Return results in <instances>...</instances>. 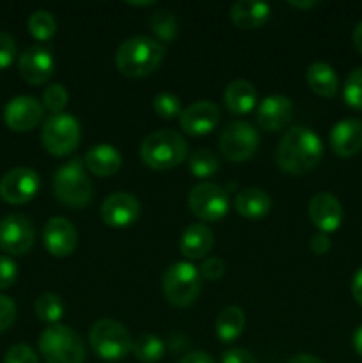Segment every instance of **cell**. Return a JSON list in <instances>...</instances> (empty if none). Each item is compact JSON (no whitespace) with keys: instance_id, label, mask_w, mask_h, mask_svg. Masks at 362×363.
<instances>
[{"instance_id":"603a6c76","label":"cell","mask_w":362,"mask_h":363,"mask_svg":"<svg viewBox=\"0 0 362 363\" xmlns=\"http://www.w3.org/2000/svg\"><path fill=\"white\" fill-rule=\"evenodd\" d=\"M270 6L258 0H238L231 6V20L238 28L251 30L258 28L268 20Z\"/></svg>"},{"instance_id":"52a82bcc","label":"cell","mask_w":362,"mask_h":363,"mask_svg":"<svg viewBox=\"0 0 362 363\" xmlns=\"http://www.w3.org/2000/svg\"><path fill=\"white\" fill-rule=\"evenodd\" d=\"M162 289L169 303L176 307H188L199 296L201 273L192 262H176L163 273Z\"/></svg>"},{"instance_id":"f546056e","label":"cell","mask_w":362,"mask_h":363,"mask_svg":"<svg viewBox=\"0 0 362 363\" xmlns=\"http://www.w3.org/2000/svg\"><path fill=\"white\" fill-rule=\"evenodd\" d=\"M57 30V21L50 11L39 9L28 16V32L38 41H48Z\"/></svg>"},{"instance_id":"60d3db41","label":"cell","mask_w":362,"mask_h":363,"mask_svg":"<svg viewBox=\"0 0 362 363\" xmlns=\"http://www.w3.org/2000/svg\"><path fill=\"white\" fill-rule=\"evenodd\" d=\"M222 363H258V360L243 347H231L222 353Z\"/></svg>"},{"instance_id":"7c38bea8","label":"cell","mask_w":362,"mask_h":363,"mask_svg":"<svg viewBox=\"0 0 362 363\" xmlns=\"http://www.w3.org/2000/svg\"><path fill=\"white\" fill-rule=\"evenodd\" d=\"M35 241V230L23 215H7L0 220V248L9 255L27 254Z\"/></svg>"},{"instance_id":"f6af8a7d","label":"cell","mask_w":362,"mask_h":363,"mask_svg":"<svg viewBox=\"0 0 362 363\" xmlns=\"http://www.w3.org/2000/svg\"><path fill=\"white\" fill-rule=\"evenodd\" d=\"M287 363H323V362L319 360V358L312 357V354L302 353V354H297V357L290 358V362Z\"/></svg>"},{"instance_id":"74e56055","label":"cell","mask_w":362,"mask_h":363,"mask_svg":"<svg viewBox=\"0 0 362 363\" xmlns=\"http://www.w3.org/2000/svg\"><path fill=\"white\" fill-rule=\"evenodd\" d=\"M18 279V266L11 257L0 255V289H7Z\"/></svg>"},{"instance_id":"ba28073f","label":"cell","mask_w":362,"mask_h":363,"mask_svg":"<svg viewBox=\"0 0 362 363\" xmlns=\"http://www.w3.org/2000/svg\"><path fill=\"white\" fill-rule=\"evenodd\" d=\"M80 135V123L71 113H52L43 124L41 142L50 155L66 156L78 147Z\"/></svg>"},{"instance_id":"8992f818","label":"cell","mask_w":362,"mask_h":363,"mask_svg":"<svg viewBox=\"0 0 362 363\" xmlns=\"http://www.w3.org/2000/svg\"><path fill=\"white\" fill-rule=\"evenodd\" d=\"M89 342L92 351L102 360L117 362L126 357L133 346L130 332L114 319H99L89 332Z\"/></svg>"},{"instance_id":"d590c367","label":"cell","mask_w":362,"mask_h":363,"mask_svg":"<svg viewBox=\"0 0 362 363\" xmlns=\"http://www.w3.org/2000/svg\"><path fill=\"white\" fill-rule=\"evenodd\" d=\"M4 363H39L38 354L27 344H16L6 353Z\"/></svg>"},{"instance_id":"9c48e42d","label":"cell","mask_w":362,"mask_h":363,"mask_svg":"<svg viewBox=\"0 0 362 363\" xmlns=\"http://www.w3.org/2000/svg\"><path fill=\"white\" fill-rule=\"evenodd\" d=\"M259 145V135L251 123L236 121L224 128L220 133L219 147L224 158L229 162H243L256 152Z\"/></svg>"},{"instance_id":"9a60e30c","label":"cell","mask_w":362,"mask_h":363,"mask_svg":"<svg viewBox=\"0 0 362 363\" xmlns=\"http://www.w3.org/2000/svg\"><path fill=\"white\" fill-rule=\"evenodd\" d=\"M43 119V105L34 96H16L4 108V121L13 131L34 130Z\"/></svg>"},{"instance_id":"ee69618b","label":"cell","mask_w":362,"mask_h":363,"mask_svg":"<svg viewBox=\"0 0 362 363\" xmlns=\"http://www.w3.org/2000/svg\"><path fill=\"white\" fill-rule=\"evenodd\" d=\"M351 294H353L355 301L362 307V268L355 273L353 282H351Z\"/></svg>"},{"instance_id":"bcb514c9","label":"cell","mask_w":362,"mask_h":363,"mask_svg":"<svg viewBox=\"0 0 362 363\" xmlns=\"http://www.w3.org/2000/svg\"><path fill=\"white\" fill-rule=\"evenodd\" d=\"M353 45L357 48V52L362 55V21H358L353 30Z\"/></svg>"},{"instance_id":"c3c4849f","label":"cell","mask_w":362,"mask_h":363,"mask_svg":"<svg viewBox=\"0 0 362 363\" xmlns=\"http://www.w3.org/2000/svg\"><path fill=\"white\" fill-rule=\"evenodd\" d=\"M316 0H305V2H298V0H291L290 2V6H293V7H300V9H307V7H312V6H316Z\"/></svg>"},{"instance_id":"ffe728a7","label":"cell","mask_w":362,"mask_h":363,"mask_svg":"<svg viewBox=\"0 0 362 363\" xmlns=\"http://www.w3.org/2000/svg\"><path fill=\"white\" fill-rule=\"evenodd\" d=\"M293 117V103L287 96L272 94L261 101L258 108V123L263 130L279 131L287 126Z\"/></svg>"},{"instance_id":"8d00e7d4","label":"cell","mask_w":362,"mask_h":363,"mask_svg":"<svg viewBox=\"0 0 362 363\" xmlns=\"http://www.w3.org/2000/svg\"><path fill=\"white\" fill-rule=\"evenodd\" d=\"M16 57V41L6 32H0V71L9 67Z\"/></svg>"},{"instance_id":"cb8c5ba5","label":"cell","mask_w":362,"mask_h":363,"mask_svg":"<svg viewBox=\"0 0 362 363\" xmlns=\"http://www.w3.org/2000/svg\"><path fill=\"white\" fill-rule=\"evenodd\" d=\"M258 91L248 80H233L224 91L227 110L236 116H245L256 106Z\"/></svg>"},{"instance_id":"b9f144b4","label":"cell","mask_w":362,"mask_h":363,"mask_svg":"<svg viewBox=\"0 0 362 363\" xmlns=\"http://www.w3.org/2000/svg\"><path fill=\"white\" fill-rule=\"evenodd\" d=\"M309 247H311V250L314 252L316 255L327 254V252H329V248H330L329 236H327L325 233L314 234V236L311 238V241H309Z\"/></svg>"},{"instance_id":"8fae6325","label":"cell","mask_w":362,"mask_h":363,"mask_svg":"<svg viewBox=\"0 0 362 363\" xmlns=\"http://www.w3.org/2000/svg\"><path fill=\"white\" fill-rule=\"evenodd\" d=\"M38 172L31 167H14L0 179V197L7 204H25L32 201L39 190Z\"/></svg>"},{"instance_id":"d6986e66","label":"cell","mask_w":362,"mask_h":363,"mask_svg":"<svg viewBox=\"0 0 362 363\" xmlns=\"http://www.w3.org/2000/svg\"><path fill=\"white\" fill-rule=\"evenodd\" d=\"M330 145L339 158H351L362 151V121L343 119L330 131Z\"/></svg>"},{"instance_id":"5bb4252c","label":"cell","mask_w":362,"mask_h":363,"mask_svg":"<svg viewBox=\"0 0 362 363\" xmlns=\"http://www.w3.org/2000/svg\"><path fill=\"white\" fill-rule=\"evenodd\" d=\"M53 57L48 48L41 45H32L18 59V71L21 78L31 85H41L50 80L53 73Z\"/></svg>"},{"instance_id":"4316f807","label":"cell","mask_w":362,"mask_h":363,"mask_svg":"<svg viewBox=\"0 0 362 363\" xmlns=\"http://www.w3.org/2000/svg\"><path fill=\"white\" fill-rule=\"evenodd\" d=\"M216 335L222 342H233L241 335L245 328V314L240 307H229L224 308L216 318Z\"/></svg>"},{"instance_id":"7a4b0ae2","label":"cell","mask_w":362,"mask_h":363,"mask_svg":"<svg viewBox=\"0 0 362 363\" xmlns=\"http://www.w3.org/2000/svg\"><path fill=\"white\" fill-rule=\"evenodd\" d=\"M163 57L165 48L162 43L148 35H135L119 45L116 52V66L124 77L141 78L158 69Z\"/></svg>"},{"instance_id":"7dc6e473","label":"cell","mask_w":362,"mask_h":363,"mask_svg":"<svg viewBox=\"0 0 362 363\" xmlns=\"http://www.w3.org/2000/svg\"><path fill=\"white\" fill-rule=\"evenodd\" d=\"M353 347L358 354L362 357V325L355 330L353 333Z\"/></svg>"},{"instance_id":"30bf717a","label":"cell","mask_w":362,"mask_h":363,"mask_svg":"<svg viewBox=\"0 0 362 363\" xmlns=\"http://www.w3.org/2000/svg\"><path fill=\"white\" fill-rule=\"evenodd\" d=\"M188 206L192 213L206 222L224 218L229 211V197L222 186L215 183L195 184L188 194Z\"/></svg>"},{"instance_id":"484cf974","label":"cell","mask_w":362,"mask_h":363,"mask_svg":"<svg viewBox=\"0 0 362 363\" xmlns=\"http://www.w3.org/2000/svg\"><path fill=\"white\" fill-rule=\"evenodd\" d=\"M305 80H307L311 91L322 98H334L339 91V78H337L334 67L327 62H319V60L312 62L307 67Z\"/></svg>"},{"instance_id":"2e32d148","label":"cell","mask_w":362,"mask_h":363,"mask_svg":"<svg viewBox=\"0 0 362 363\" xmlns=\"http://www.w3.org/2000/svg\"><path fill=\"white\" fill-rule=\"evenodd\" d=\"M43 243L46 250L55 257L73 254L78 245V233L73 223L62 216H53L43 227Z\"/></svg>"},{"instance_id":"7402d4cb","label":"cell","mask_w":362,"mask_h":363,"mask_svg":"<svg viewBox=\"0 0 362 363\" xmlns=\"http://www.w3.org/2000/svg\"><path fill=\"white\" fill-rule=\"evenodd\" d=\"M213 247V233L204 223H192L183 230L180 250L187 259H201L209 254Z\"/></svg>"},{"instance_id":"3957f363","label":"cell","mask_w":362,"mask_h":363,"mask_svg":"<svg viewBox=\"0 0 362 363\" xmlns=\"http://www.w3.org/2000/svg\"><path fill=\"white\" fill-rule=\"evenodd\" d=\"M187 152V140L172 130L153 131L141 144L142 162L153 170L174 169L183 162Z\"/></svg>"},{"instance_id":"f35d334b","label":"cell","mask_w":362,"mask_h":363,"mask_svg":"<svg viewBox=\"0 0 362 363\" xmlns=\"http://www.w3.org/2000/svg\"><path fill=\"white\" fill-rule=\"evenodd\" d=\"M14 319H16V305L9 296L0 294V333L13 326Z\"/></svg>"},{"instance_id":"e575fe53","label":"cell","mask_w":362,"mask_h":363,"mask_svg":"<svg viewBox=\"0 0 362 363\" xmlns=\"http://www.w3.org/2000/svg\"><path fill=\"white\" fill-rule=\"evenodd\" d=\"M67 99L70 94L64 89V85L60 84H52L45 89L43 92V105L50 110L52 113H60L64 110V106L67 105Z\"/></svg>"},{"instance_id":"d4e9b609","label":"cell","mask_w":362,"mask_h":363,"mask_svg":"<svg viewBox=\"0 0 362 363\" xmlns=\"http://www.w3.org/2000/svg\"><path fill=\"white\" fill-rule=\"evenodd\" d=\"M234 208L245 218H263L265 215H268L272 201L265 190L248 186L238 191V195L234 197Z\"/></svg>"},{"instance_id":"ac0fdd59","label":"cell","mask_w":362,"mask_h":363,"mask_svg":"<svg viewBox=\"0 0 362 363\" xmlns=\"http://www.w3.org/2000/svg\"><path fill=\"white\" fill-rule=\"evenodd\" d=\"M309 218L322 233H334L343 222V206L332 194L319 191L309 202Z\"/></svg>"},{"instance_id":"4fadbf2b","label":"cell","mask_w":362,"mask_h":363,"mask_svg":"<svg viewBox=\"0 0 362 363\" xmlns=\"http://www.w3.org/2000/svg\"><path fill=\"white\" fill-rule=\"evenodd\" d=\"M141 216V202L135 195L126 191H116L109 195L102 204L103 222L114 229H124L137 222Z\"/></svg>"},{"instance_id":"83f0119b","label":"cell","mask_w":362,"mask_h":363,"mask_svg":"<svg viewBox=\"0 0 362 363\" xmlns=\"http://www.w3.org/2000/svg\"><path fill=\"white\" fill-rule=\"evenodd\" d=\"M131 353L142 363H155L165 353V344L160 337L153 335V333H142L141 337L133 340Z\"/></svg>"},{"instance_id":"6da1fadb","label":"cell","mask_w":362,"mask_h":363,"mask_svg":"<svg viewBox=\"0 0 362 363\" xmlns=\"http://www.w3.org/2000/svg\"><path fill=\"white\" fill-rule=\"evenodd\" d=\"M323 156V144L318 135L304 126L290 128L280 138L275 162L287 174H307Z\"/></svg>"},{"instance_id":"4dcf8cb0","label":"cell","mask_w":362,"mask_h":363,"mask_svg":"<svg viewBox=\"0 0 362 363\" xmlns=\"http://www.w3.org/2000/svg\"><path fill=\"white\" fill-rule=\"evenodd\" d=\"M188 167H190V172L195 177H209L216 174L220 163L219 158L209 149H197V151L192 152L190 160H188Z\"/></svg>"},{"instance_id":"5b68a950","label":"cell","mask_w":362,"mask_h":363,"mask_svg":"<svg viewBox=\"0 0 362 363\" xmlns=\"http://www.w3.org/2000/svg\"><path fill=\"white\" fill-rule=\"evenodd\" d=\"M92 183L84 170L82 160L73 158L53 176V194L62 204L84 208L92 199Z\"/></svg>"},{"instance_id":"1f68e13d","label":"cell","mask_w":362,"mask_h":363,"mask_svg":"<svg viewBox=\"0 0 362 363\" xmlns=\"http://www.w3.org/2000/svg\"><path fill=\"white\" fill-rule=\"evenodd\" d=\"M151 28L160 41H174L177 35V21L170 11H158L151 18Z\"/></svg>"},{"instance_id":"836d02e7","label":"cell","mask_w":362,"mask_h":363,"mask_svg":"<svg viewBox=\"0 0 362 363\" xmlns=\"http://www.w3.org/2000/svg\"><path fill=\"white\" fill-rule=\"evenodd\" d=\"M153 108L162 119H174L176 116H181V99L172 92H160L153 99Z\"/></svg>"},{"instance_id":"7bdbcfd3","label":"cell","mask_w":362,"mask_h":363,"mask_svg":"<svg viewBox=\"0 0 362 363\" xmlns=\"http://www.w3.org/2000/svg\"><path fill=\"white\" fill-rule=\"evenodd\" d=\"M180 363H215V360L204 351H192V353L185 354Z\"/></svg>"},{"instance_id":"d6a6232c","label":"cell","mask_w":362,"mask_h":363,"mask_svg":"<svg viewBox=\"0 0 362 363\" xmlns=\"http://www.w3.org/2000/svg\"><path fill=\"white\" fill-rule=\"evenodd\" d=\"M344 101L351 108L362 110V67H355L346 77L343 89Z\"/></svg>"},{"instance_id":"681fc988","label":"cell","mask_w":362,"mask_h":363,"mask_svg":"<svg viewBox=\"0 0 362 363\" xmlns=\"http://www.w3.org/2000/svg\"><path fill=\"white\" fill-rule=\"evenodd\" d=\"M130 6H138V7H148V6H153L155 4V0H148V2H128Z\"/></svg>"},{"instance_id":"e0dca14e","label":"cell","mask_w":362,"mask_h":363,"mask_svg":"<svg viewBox=\"0 0 362 363\" xmlns=\"http://www.w3.org/2000/svg\"><path fill=\"white\" fill-rule=\"evenodd\" d=\"M220 121V110L212 101H195L181 112L180 126L192 137H201L216 128Z\"/></svg>"},{"instance_id":"ab89813d","label":"cell","mask_w":362,"mask_h":363,"mask_svg":"<svg viewBox=\"0 0 362 363\" xmlns=\"http://www.w3.org/2000/svg\"><path fill=\"white\" fill-rule=\"evenodd\" d=\"M226 272V264H224L222 259L219 257H208L202 261L199 273H201L202 279L206 280H219L220 277Z\"/></svg>"},{"instance_id":"44dd1931","label":"cell","mask_w":362,"mask_h":363,"mask_svg":"<svg viewBox=\"0 0 362 363\" xmlns=\"http://www.w3.org/2000/svg\"><path fill=\"white\" fill-rule=\"evenodd\" d=\"M85 167L91 170L92 174L99 177L114 176L117 170L123 165V158H121V152L116 147L109 144H98L92 145L87 152H85L84 158Z\"/></svg>"},{"instance_id":"277c9868","label":"cell","mask_w":362,"mask_h":363,"mask_svg":"<svg viewBox=\"0 0 362 363\" xmlns=\"http://www.w3.org/2000/svg\"><path fill=\"white\" fill-rule=\"evenodd\" d=\"M39 351L46 363H84L85 347L75 330L52 325L39 337Z\"/></svg>"},{"instance_id":"f1b7e54d","label":"cell","mask_w":362,"mask_h":363,"mask_svg":"<svg viewBox=\"0 0 362 363\" xmlns=\"http://www.w3.org/2000/svg\"><path fill=\"white\" fill-rule=\"evenodd\" d=\"M34 311L35 315H38L43 323L57 325V321H59L64 314V303L57 294L43 293L39 294L38 300H35Z\"/></svg>"}]
</instances>
